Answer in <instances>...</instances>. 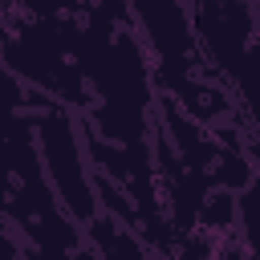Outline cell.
<instances>
[{"instance_id": "6da1fadb", "label": "cell", "mask_w": 260, "mask_h": 260, "mask_svg": "<svg viewBox=\"0 0 260 260\" xmlns=\"http://www.w3.org/2000/svg\"><path fill=\"white\" fill-rule=\"evenodd\" d=\"M134 8V24L154 57V77L167 89V98H175L191 118L215 126L219 118H232V98L215 85H207V77H215L199 32H195V12L187 8V0H130Z\"/></svg>"}, {"instance_id": "7a4b0ae2", "label": "cell", "mask_w": 260, "mask_h": 260, "mask_svg": "<svg viewBox=\"0 0 260 260\" xmlns=\"http://www.w3.org/2000/svg\"><path fill=\"white\" fill-rule=\"evenodd\" d=\"M37 134V118L28 110H16L12 118V138H8V195H4V219L12 232H20L37 252H61V256H77L85 252V223H77L41 154Z\"/></svg>"}, {"instance_id": "3957f363", "label": "cell", "mask_w": 260, "mask_h": 260, "mask_svg": "<svg viewBox=\"0 0 260 260\" xmlns=\"http://www.w3.org/2000/svg\"><path fill=\"white\" fill-rule=\"evenodd\" d=\"M77 41H81V24L57 12H28L24 28H8L4 37V61L12 73H20L28 85L45 89L49 98L73 106L77 114L89 110V93H85V73L77 61Z\"/></svg>"}, {"instance_id": "277c9868", "label": "cell", "mask_w": 260, "mask_h": 260, "mask_svg": "<svg viewBox=\"0 0 260 260\" xmlns=\"http://www.w3.org/2000/svg\"><path fill=\"white\" fill-rule=\"evenodd\" d=\"M32 118H37V142H41L49 179H53L65 211L77 223H89L93 215H102V199L93 195L98 183H93V171L85 167V154H81V142H85L81 114H73L65 102L49 98L45 106H32Z\"/></svg>"}, {"instance_id": "5b68a950", "label": "cell", "mask_w": 260, "mask_h": 260, "mask_svg": "<svg viewBox=\"0 0 260 260\" xmlns=\"http://www.w3.org/2000/svg\"><path fill=\"white\" fill-rule=\"evenodd\" d=\"M236 232L244 236V252H260V171L236 199Z\"/></svg>"}, {"instance_id": "8992f818", "label": "cell", "mask_w": 260, "mask_h": 260, "mask_svg": "<svg viewBox=\"0 0 260 260\" xmlns=\"http://www.w3.org/2000/svg\"><path fill=\"white\" fill-rule=\"evenodd\" d=\"M244 150H248V158H252V162H256V171H260V134H252V130H248V134H244Z\"/></svg>"}]
</instances>
